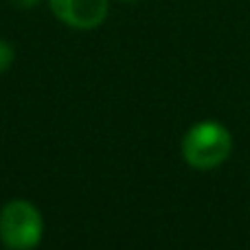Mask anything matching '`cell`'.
Instances as JSON below:
<instances>
[{
    "instance_id": "cell-2",
    "label": "cell",
    "mask_w": 250,
    "mask_h": 250,
    "mask_svg": "<svg viewBox=\"0 0 250 250\" xmlns=\"http://www.w3.org/2000/svg\"><path fill=\"white\" fill-rule=\"evenodd\" d=\"M44 222L29 200H11L0 211V242L9 250H33L42 242Z\"/></svg>"
},
{
    "instance_id": "cell-5",
    "label": "cell",
    "mask_w": 250,
    "mask_h": 250,
    "mask_svg": "<svg viewBox=\"0 0 250 250\" xmlns=\"http://www.w3.org/2000/svg\"><path fill=\"white\" fill-rule=\"evenodd\" d=\"M11 2L20 9H31V7H35V4H40V0H11Z\"/></svg>"
},
{
    "instance_id": "cell-4",
    "label": "cell",
    "mask_w": 250,
    "mask_h": 250,
    "mask_svg": "<svg viewBox=\"0 0 250 250\" xmlns=\"http://www.w3.org/2000/svg\"><path fill=\"white\" fill-rule=\"evenodd\" d=\"M13 57H16V53H13L11 44L0 40V73H4L13 64Z\"/></svg>"
},
{
    "instance_id": "cell-6",
    "label": "cell",
    "mask_w": 250,
    "mask_h": 250,
    "mask_svg": "<svg viewBox=\"0 0 250 250\" xmlns=\"http://www.w3.org/2000/svg\"><path fill=\"white\" fill-rule=\"evenodd\" d=\"M125 2H136V0H125Z\"/></svg>"
},
{
    "instance_id": "cell-3",
    "label": "cell",
    "mask_w": 250,
    "mask_h": 250,
    "mask_svg": "<svg viewBox=\"0 0 250 250\" xmlns=\"http://www.w3.org/2000/svg\"><path fill=\"white\" fill-rule=\"evenodd\" d=\"M64 24L73 29H97L108 16V0H48Z\"/></svg>"
},
{
    "instance_id": "cell-1",
    "label": "cell",
    "mask_w": 250,
    "mask_h": 250,
    "mask_svg": "<svg viewBox=\"0 0 250 250\" xmlns=\"http://www.w3.org/2000/svg\"><path fill=\"white\" fill-rule=\"evenodd\" d=\"M233 138L222 123L202 121L189 129L182 138V156L193 169H215L230 156Z\"/></svg>"
}]
</instances>
